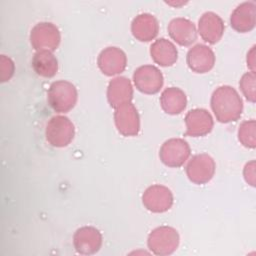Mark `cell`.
I'll list each match as a JSON object with an SVG mask.
<instances>
[{"instance_id":"cell-12","label":"cell","mask_w":256,"mask_h":256,"mask_svg":"<svg viewBox=\"0 0 256 256\" xmlns=\"http://www.w3.org/2000/svg\"><path fill=\"white\" fill-rule=\"evenodd\" d=\"M184 120L186 125L185 135L191 137L207 135L214 125L211 114L203 108H195L188 111Z\"/></svg>"},{"instance_id":"cell-4","label":"cell","mask_w":256,"mask_h":256,"mask_svg":"<svg viewBox=\"0 0 256 256\" xmlns=\"http://www.w3.org/2000/svg\"><path fill=\"white\" fill-rule=\"evenodd\" d=\"M45 136L51 146L65 147L72 142L75 136L74 124L64 115L53 116L46 124Z\"/></svg>"},{"instance_id":"cell-17","label":"cell","mask_w":256,"mask_h":256,"mask_svg":"<svg viewBox=\"0 0 256 256\" xmlns=\"http://www.w3.org/2000/svg\"><path fill=\"white\" fill-rule=\"evenodd\" d=\"M255 8V3L251 1L239 4L231 13V27L239 33H246L253 30L256 23Z\"/></svg>"},{"instance_id":"cell-15","label":"cell","mask_w":256,"mask_h":256,"mask_svg":"<svg viewBox=\"0 0 256 256\" xmlns=\"http://www.w3.org/2000/svg\"><path fill=\"white\" fill-rule=\"evenodd\" d=\"M188 67L196 73H206L215 64V54L205 44H196L189 49L186 56Z\"/></svg>"},{"instance_id":"cell-11","label":"cell","mask_w":256,"mask_h":256,"mask_svg":"<svg viewBox=\"0 0 256 256\" xmlns=\"http://www.w3.org/2000/svg\"><path fill=\"white\" fill-rule=\"evenodd\" d=\"M75 250L83 255H92L99 251L102 245V235L93 226H83L77 229L73 235Z\"/></svg>"},{"instance_id":"cell-24","label":"cell","mask_w":256,"mask_h":256,"mask_svg":"<svg viewBox=\"0 0 256 256\" xmlns=\"http://www.w3.org/2000/svg\"><path fill=\"white\" fill-rule=\"evenodd\" d=\"M240 89L245 98L254 103L255 102V72L249 71L243 74L239 82Z\"/></svg>"},{"instance_id":"cell-20","label":"cell","mask_w":256,"mask_h":256,"mask_svg":"<svg viewBox=\"0 0 256 256\" xmlns=\"http://www.w3.org/2000/svg\"><path fill=\"white\" fill-rule=\"evenodd\" d=\"M150 55L156 64L167 67L172 66L177 61L178 51L170 40L159 38L151 44Z\"/></svg>"},{"instance_id":"cell-5","label":"cell","mask_w":256,"mask_h":256,"mask_svg":"<svg viewBox=\"0 0 256 256\" xmlns=\"http://www.w3.org/2000/svg\"><path fill=\"white\" fill-rule=\"evenodd\" d=\"M61 35L56 25L51 22H39L30 32V43L36 51L53 52L60 44Z\"/></svg>"},{"instance_id":"cell-18","label":"cell","mask_w":256,"mask_h":256,"mask_svg":"<svg viewBox=\"0 0 256 256\" xmlns=\"http://www.w3.org/2000/svg\"><path fill=\"white\" fill-rule=\"evenodd\" d=\"M170 37L181 46H189L197 39V29L195 24L183 17L172 19L168 24Z\"/></svg>"},{"instance_id":"cell-6","label":"cell","mask_w":256,"mask_h":256,"mask_svg":"<svg viewBox=\"0 0 256 256\" xmlns=\"http://www.w3.org/2000/svg\"><path fill=\"white\" fill-rule=\"evenodd\" d=\"M190 153L191 149L187 141L182 138H170L162 144L159 157L164 165L177 168L187 161Z\"/></svg>"},{"instance_id":"cell-16","label":"cell","mask_w":256,"mask_h":256,"mask_svg":"<svg viewBox=\"0 0 256 256\" xmlns=\"http://www.w3.org/2000/svg\"><path fill=\"white\" fill-rule=\"evenodd\" d=\"M133 98V87L130 80L123 76H118L110 80L107 87V99L111 107L118 108L130 103Z\"/></svg>"},{"instance_id":"cell-25","label":"cell","mask_w":256,"mask_h":256,"mask_svg":"<svg viewBox=\"0 0 256 256\" xmlns=\"http://www.w3.org/2000/svg\"><path fill=\"white\" fill-rule=\"evenodd\" d=\"M14 62L6 55L0 57V79L2 82L8 81L14 74Z\"/></svg>"},{"instance_id":"cell-21","label":"cell","mask_w":256,"mask_h":256,"mask_svg":"<svg viewBox=\"0 0 256 256\" xmlns=\"http://www.w3.org/2000/svg\"><path fill=\"white\" fill-rule=\"evenodd\" d=\"M160 105L167 114H180L187 105L186 94L178 87H168L161 93Z\"/></svg>"},{"instance_id":"cell-14","label":"cell","mask_w":256,"mask_h":256,"mask_svg":"<svg viewBox=\"0 0 256 256\" xmlns=\"http://www.w3.org/2000/svg\"><path fill=\"white\" fill-rule=\"evenodd\" d=\"M224 29L222 18L212 11L203 13L198 20V33L209 44L217 43L222 38Z\"/></svg>"},{"instance_id":"cell-27","label":"cell","mask_w":256,"mask_h":256,"mask_svg":"<svg viewBox=\"0 0 256 256\" xmlns=\"http://www.w3.org/2000/svg\"><path fill=\"white\" fill-rule=\"evenodd\" d=\"M255 47L253 46L250 51L247 53V66L251 69V71H254V63H255Z\"/></svg>"},{"instance_id":"cell-22","label":"cell","mask_w":256,"mask_h":256,"mask_svg":"<svg viewBox=\"0 0 256 256\" xmlns=\"http://www.w3.org/2000/svg\"><path fill=\"white\" fill-rule=\"evenodd\" d=\"M32 68L37 75L45 78H51L57 73L58 60L51 51H36L32 58Z\"/></svg>"},{"instance_id":"cell-2","label":"cell","mask_w":256,"mask_h":256,"mask_svg":"<svg viewBox=\"0 0 256 256\" xmlns=\"http://www.w3.org/2000/svg\"><path fill=\"white\" fill-rule=\"evenodd\" d=\"M77 89L74 84L67 80H58L51 83L47 100L49 106L58 113L70 111L77 102Z\"/></svg>"},{"instance_id":"cell-8","label":"cell","mask_w":256,"mask_h":256,"mask_svg":"<svg viewBox=\"0 0 256 256\" xmlns=\"http://www.w3.org/2000/svg\"><path fill=\"white\" fill-rule=\"evenodd\" d=\"M136 88L145 94H155L163 86L164 78L161 71L154 65H142L133 73Z\"/></svg>"},{"instance_id":"cell-7","label":"cell","mask_w":256,"mask_h":256,"mask_svg":"<svg viewBox=\"0 0 256 256\" xmlns=\"http://www.w3.org/2000/svg\"><path fill=\"white\" fill-rule=\"evenodd\" d=\"M215 168L214 159L206 153H201L194 155L189 160L186 166V174L192 183L202 185L213 178Z\"/></svg>"},{"instance_id":"cell-1","label":"cell","mask_w":256,"mask_h":256,"mask_svg":"<svg viewBox=\"0 0 256 256\" xmlns=\"http://www.w3.org/2000/svg\"><path fill=\"white\" fill-rule=\"evenodd\" d=\"M210 103L216 119L221 123L238 120L243 111V101L240 95L228 85L216 88L212 93Z\"/></svg>"},{"instance_id":"cell-26","label":"cell","mask_w":256,"mask_h":256,"mask_svg":"<svg viewBox=\"0 0 256 256\" xmlns=\"http://www.w3.org/2000/svg\"><path fill=\"white\" fill-rule=\"evenodd\" d=\"M243 174L246 182L251 186H254L255 185V162L254 161H251L245 165Z\"/></svg>"},{"instance_id":"cell-23","label":"cell","mask_w":256,"mask_h":256,"mask_svg":"<svg viewBox=\"0 0 256 256\" xmlns=\"http://www.w3.org/2000/svg\"><path fill=\"white\" fill-rule=\"evenodd\" d=\"M255 128L256 122L254 119L242 122L238 129V139L240 143L247 148H255Z\"/></svg>"},{"instance_id":"cell-9","label":"cell","mask_w":256,"mask_h":256,"mask_svg":"<svg viewBox=\"0 0 256 256\" xmlns=\"http://www.w3.org/2000/svg\"><path fill=\"white\" fill-rule=\"evenodd\" d=\"M142 203L145 208L154 213L168 211L173 205V194L171 190L160 184L149 186L142 195Z\"/></svg>"},{"instance_id":"cell-19","label":"cell","mask_w":256,"mask_h":256,"mask_svg":"<svg viewBox=\"0 0 256 256\" xmlns=\"http://www.w3.org/2000/svg\"><path fill=\"white\" fill-rule=\"evenodd\" d=\"M131 32L133 36L141 42L151 41L159 32L158 21L150 13H141L133 19Z\"/></svg>"},{"instance_id":"cell-10","label":"cell","mask_w":256,"mask_h":256,"mask_svg":"<svg viewBox=\"0 0 256 256\" xmlns=\"http://www.w3.org/2000/svg\"><path fill=\"white\" fill-rule=\"evenodd\" d=\"M115 126L123 136H135L140 130V118L136 107L130 102L115 109Z\"/></svg>"},{"instance_id":"cell-13","label":"cell","mask_w":256,"mask_h":256,"mask_svg":"<svg viewBox=\"0 0 256 256\" xmlns=\"http://www.w3.org/2000/svg\"><path fill=\"white\" fill-rule=\"evenodd\" d=\"M97 64L103 74L107 76H114L125 70L127 57L120 48L107 47L100 52Z\"/></svg>"},{"instance_id":"cell-3","label":"cell","mask_w":256,"mask_h":256,"mask_svg":"<svg viewBox=\"0 0 256 256\" xmlns=\"http://www.w3.org/2000/svg\"><path fill=\"white\" fill-rule=\"evenodd\" d=\"M180 242L176 229L170 226H160L150 232L147 245L150 251L159 256H166L174 253Z\"/></svg>"}]
</instances>
